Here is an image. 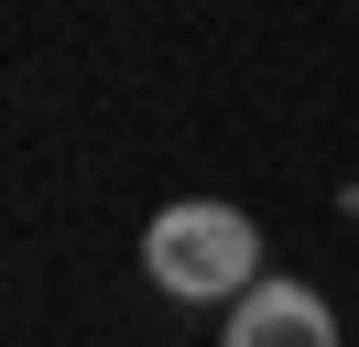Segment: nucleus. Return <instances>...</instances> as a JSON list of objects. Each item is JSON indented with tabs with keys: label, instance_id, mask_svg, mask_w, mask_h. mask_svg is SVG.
<instances>
[{
	"label": "nucleus",
	"instance_id": "obj_1",
	"mask_svg": "<svg viewBox=\"0 0 359 347\" xmlns=\"http://www.w3.org/2000/svg\"><path fill=\"white\" fill-rule=\"evenodd\" d=\"M142 271L175 304H240L250 282H262V228H250L229 195H185V206H163L153 228H142Z\"/></svg>",
	"mask_w": 359,
	"mask_h": 347
},
{
	"label": "nucleus",
	"instance_id": "obj_2",
	"mask_svg": "<svg viewBox=\"0 0 359 347\" xmlns=\"http://www.w3.org/2000/svg\"><path fill=\"white\" fill-rule=\"evenodd\" d=\"M218 347H337V304L294 271H262L240 304H229V337Z\"/></svg>",
	"mask_w": 359,
	"mask_h": 347
},
{
	"label": "nucleus",
	"instance_id": "obj_3",
	"mask_svg": "<svg viewBox=\"0 0 359 347\" xmlns=\"http://www.w3.org/2000/svg\"><path fill=\"white\" fill-rule=\"evenodd\" d=\"M348 217H359V195H348Z\"/></svg>",
	"mask_w": 359,
	"mask_h": 347
}]
</instances>
